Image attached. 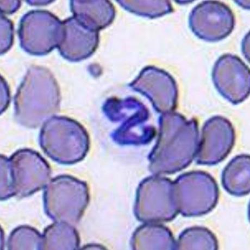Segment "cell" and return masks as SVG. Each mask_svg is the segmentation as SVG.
Segmentation results:
<instances>
[{
    "mask_svg": "<svg viewBox=\"0 0 250 250\" xmlns=\"http://www.w3.org/2000/svg\"><path fill=\"white\" fill-rule=\"evenodd\" d=\"M59 88L46 69L33 67L18 89L15 97L16 117L23 126L36 128L57 111Z\"/></svg>",
    "mask_w": 250,
    "mask_h": 250,
    "instance_id": "6da1fadb",
    "label": "cell"
},
{
    "mask_svg": "<svg viewBox=\"0 0 250 250\" xmlns=\"http://www.w3.org/2000/svg\"><path fill=\"white\" fill-rule=\"evenodd\" d=\"M51 168L39 153L21 149L9 158L1 156V200L22 198L46 186Z\"/></svg>",
    "mask_w": 250,
    "mask_h": 250,
    "instance_id": "7a4b0ae2",
    "label": "cell"
},
{
    "mask_svg": "<svg viewBox=\"0 0 250 250\" xmlns=\"http://www.w3.org/2000/svg\"><path fill=\"white\" fill-rule=\"evenodd\" d=\"M40 143L51 159L62 165L83 160L89 149V140L85 129L78 123L64 117H53L42 128Z\"/></svg>",
    "mask_w": 250,
    "mask_h": 250,
    "instance_id": "3957f363",
    "label": "cell"
},
{
    "mask_svg": "<svg viewBox=\"0 0 250 250\" xmlns=\"http://www.w3.org/2000/svg\"><path fill=\"white\" fill-rule=\"evenodd\" d=\"M43 198L48 217L55 222L75 224L88 203L87 186L73 177L57 176L48 183Z\"/></svg>",
    "mask_w": 250,
    "mask_h": 250,
    "instance_id": "277c9868",
    "label": "cell"
},
{
    "mask_svg": "<svg viewBox=\"0 0 250 250\" xmlns=\"http://www.w3.org/2000/svg\"><path fill=\"white\" fill-rule=\"evenodd\" d=\"M63 32V25L55 16L49 12L35 11L23 17L19 35L24 50L42 55L59 46Z\"/></svg>",
    "mask_w": 250,
    "mask_h": 250,
    "instance_id": "5b68a950",
    "label": "cell"
},
{
    "mask_svg": "<svg viewBox=\"0 0 250 250\" xmlns=\"http://www.w3.org/2000/svg\"><path fill=\"white\" fill-rule=\"evenodd\" d=\"M43 250H75L80 244L78 234L69 224L55 222L42 234Z\"/></svg>",
    "mask_w": 250,
    "mask_h": 250,
    "instance_id": "8992f818",
    "label": "cell"
},
{
    "mask_svg": "<svg viewBox=\"0 0 250 250\" xmlns=\"http://www.w3.org/2000/svg\"><path fill=\"white\" fill-rule=\"evenodd\" d=\"M8 250H43V237L35 228L21 226L14 229L8 239Z\"/></svg>",
    "mask_w": 250,
    "mask_h": 250,
    "instance_id": "52a82bcc",
    "label": "cell"
}]
</instances>
